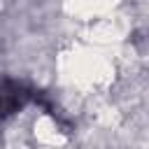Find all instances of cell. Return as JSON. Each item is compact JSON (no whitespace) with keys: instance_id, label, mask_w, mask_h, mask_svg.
Wrapping results in <instances>:
<instances>
[{"instance_id":"obj_1","label":"cell","mask_w":149,"mask_h":149,"mask_svg":"<svg viewBox=\"0 0 149 149\" xmlns=\"http://www.w3.org/2000/svg\"><path fill=\"white\" fill-rule=\"evenodd\" d=\"M28 100V91L16 84V81H5L0 84V119L14 114L16 109H21Z\"/></svg>"}]
</instances>
